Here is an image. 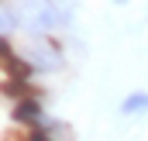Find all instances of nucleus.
<instances>
[{"label":"nucleus","mask_w":148,"mask_h":141,"mask_svg":"<svg viewBox=\"0 0 148 141\" xmlns=\"http://www.w3.org/2000/svg\"><path fill=\"white\" fill-rule=\"evenodd\" d=\"M17 7L24 10L21 28H28L31 35H52V31H59L69 21L66 7H59L55 0H21Z\"/></svg>","instance_id":"f257e3e1"},{"label":"nucleus","mask_w":148,"mask_h":141,"mask_svg":"<svg viewBox=\"0 0 148 141\" xmlns=\"http://www.w3.org/2000/svg\"><path fill=\"white\" fill-rule=\"evenodd\" d=\"M24 59H28L38 72H55V69H62L66 52H62V45H59L55 38H41V41L35 38V41L24 48Z\"/></svg>","instance_id":"f03ea898"},{"label":"nucleus","mask_w":148,"mask_h":141,"mask_svg":"<svg viewBox=\"0 0 148 141\" xmlns=\"http://www.w3.org/2000/svg\"><path fill=\"white\" fill-rule=\"evenodd\" d=\"M10 120L21 124V127L48 124V117H45V110H41V100H38V97H21V100H14V107H10Z\"/></svg>","instance_id":"7ed1b4c3"},{"label":"nucleus","mask_w":148,"mask_h":141,"mask_svg":"<svg viewBox=\"0 0 148 141\" xmlns=\"http://www.w3.org/2000/svg\"><path fill=\"white\" fill-rule=\"evenodd\" d=\"M121 114H124V117H141V114H148V93L145 90L127 93V97L121 100Z\"/></svg>","instance_id":"20e7f679"},{"label":"nucleus","mask_w":148,"mask_h":141,"mask_svg":"<svg viewBox=\"0 0 148 141\" xmlns=\"http://www.w3.org/2000/svg\"><path fill=\"white\" fill-rule=\"evenodd\" d=\"M110 3H117V7H124V3H127V0H110Z\"/></svg>","instance_id":"39448f33"}]
</instances>
